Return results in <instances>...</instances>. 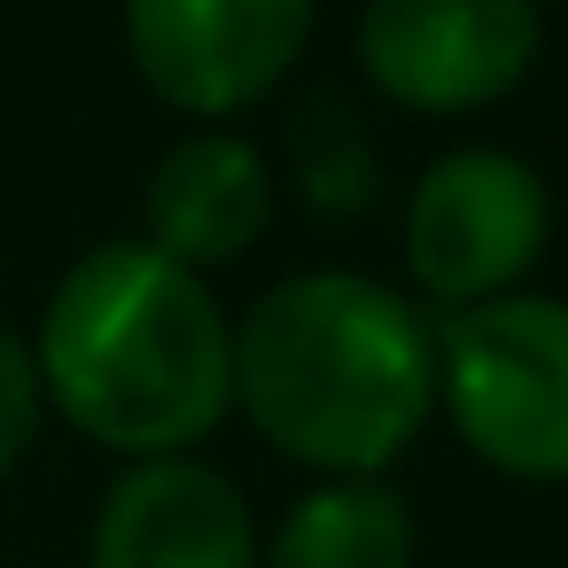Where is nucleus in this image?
<instances>
[{"label":"nucleus","instance_id":"7","mask_svg":"<svg viewBox=\"0 0 568 568\" xmlns=\"http://www.w3.org/2000/svg\"><path fill=\"white\" fill-rule=\"evenodd\" d=\"M257 514L250 498L203 459H133L87 537V568H257Z\"/></svg>","mask_w":568,"mask_h":568},{"label":"nucleus","instance_id":"6","mask_svg":"<svg viewBox=\"0 0 568 568\" xmlns=\"http://www.w3.org/2000/svg\"><path fill=\"white\" fill-rule=\"evenodd\" d=\"M320 0H125V55L180 118L265 102L312 40Z\"/></svg>","mask_w":568,"mask_h":568},{"label":"nucleus","instance_id":"5","mask_svg":"<svg viewBox=\"0 0 568 568\" xmlns=\"http://www.w3.org/2000/svg\"><path fill=\"white\" fill-rule=\"evenodd\" d=\"M537 0H366L358 71L420 118L506 102L537 63Z\"/></svg>","mask_w":568,"mask_h":568},{"label":"nucleus","instance_id":"8","mask_svg":"<svg viewBox=\"0 0 568 568\" xmlns=\"http://www.w3.org/2000/svg\"><path fill=\"white\" fill-rule=\"evenodd\" d=\"M273 226V164L242 133H187L149 172V250L219 273L250 257Z\"/></svg>","mask_w":568,"mask_h":568},{"label":"nucleus","instance_id":"3","mask_svg":"<svg viewBox=\"0 0 568 568\" xmlns=\"http://www.w3.org/2000/svg\"><path fill=\"white\" fill-rule=\"evenodd\" d=\"M436 405L459 444L521 483H568V304L506 288L436 335Z\"/></svg>","mask_w":568,"mask_h":568},{"label":"nucleus","instance_id":"1","mask_svg":"<svg viewBox=\"0 0 568 568\" xmlns=\"http://www.w3.org/2000/svg\"><path fill=\"white\" fill-rule=\"evenodd\" d=\"M48 405L102 452L180 459L234 413V327L203 273L149 242L87 250L32 335Z\"/></svg>","mask_w":568,"mask_h":568},{"label":"nucleus","instance_id":"2","mask_svg":"<svg viewBox=\"0 0 568 568\" xmlns=\"http://www.w3.org/2000/svg\"><path fill=\"white\" fill-rule=\"evenodd\" d=\"M234 405L320 475H382L436 413V327L366 273H296L234 327Z\"/></svg>","mask_w":568,"mask_h":568},{"label":"nucleus","instance_id":"9","mask_svg":"<svg viewBox=\"0 0 568 568\" xmlns=\"http://www.w3.org/2000/svg\"><path fill=\"white\" fill-rule=\"evenodd\" d=\"M257 568H413V506L382 475H327L281 514Z\"/></svg>","mask_w":568,"mask_h":568},{"label":"nucleus","instance_id":"4","mask_svg":"<svg viewBox=\"0 0 568 568\" xmlns=\"http://www.w3.org/2000/svg\"><path fill=\"white\" fill-rule=\"evenodd\" d=\"M545 234H552L545 180L506 149L436 156L405 195V273L420 296L452 312L521 288V273L545 257Z\"/></svg>","mask_w":568,"mask_h":568},{"label":"nucleus","instance_id":"10","mask_svg":"<svg viewBox=\"0 0 568 568\" xmlns=\"http://www.w3.org/2000/svg\"><path fill=\"white\" fill-rule=\"evenodd\" d=\"M288 172H296V187H304V203L320 219H358L382 195L374 141H366V125H358V110L343 94L304 102V118L288 125Z\"/></svg>","mask_w":568,"mask_h":568},{"label":"nucleus","instance_id":"11","mask_svg":"<svg viewBox=\"0 0 568 568\" xmlns=\"http://www.w3.org/2000/svg\"><path fill=\"white\" fill-rule=\"evenodd\" d=\"M40 420H48L40 358H32V343H24L17 327H0V483L24 467V452H32V436H40Z\"/></svg>","mask_w":568,"mask_h":568}]
</instances>
